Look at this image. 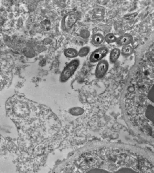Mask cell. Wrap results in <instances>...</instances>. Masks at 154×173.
Returning <instances> with one entry per match:
<instances>
[{"instance_id": "cell-8", "label": "cell", "mask_w": 154, "mask_h": 173, "mask_svg": "<svg viewBox=\"0 0 154 173\" xmlns=\"http://www.w3.org/2000/svg\"><path fill=\"white\" fill-rule=\"evenodd\" d=\"M73 16L72 15L66 16L64 19V26H65V28H69L71 27L72 25L74 24V21H73Z\"/></svg>"}, {"instance_id": "cell-1", "label": "cell", "mask_w": 154, "mask_h": 173, "mask_svg": "<svg viewBox=\"0 0 154 173\" xmlns=\"http://www.w3.org/2000/svg\"><path fill=\"white\" fill-rule=\"evenodd\" d=\"M79 64V62L78 60H74L69 63L62 72L61 76V80L64 82L69 79L76 70Z\"/></svg>"}, {"instance_id": "cell-6", "label": "cell", "mask_w": 154, "mask_h": 173, "mask_svg": "<svg viewBox=\"0 0 154 173\" xmlns=\"http://www.w3.org/2000/svg\"><path fill=\"white\" fill-rule=\"evenodd\" d=\"M105 39L104 36L100 33H96L94 34L92 37V42L96 45H99L102 44Z\"/></svg>"}, {"instance_id": "cell-7", "label": "cell", "mask_w": 154, "mask_h": 173, "mask_svg": "<svg viewBox=\"0 0 154 173\" xmlns=\"http://www.w3.org/2000/svg\"><path fill=\"white\" fill-rule=\"evenodd\" d=\"M133 52V48L130 45L123 46L121 51L122 54L125 56L130 55L132 54Z\"/></svg>"}, {"instance_id": "cell-10", "label": "cell", "mask_w": 154, "mask_h": 173, "mask_svg": "<svg viewBox=\"0 0 154 173\" xmlns=\"http://www.w3.org/2000/svg\"><path fill=\"white\" fill-rule=\"evenodd\" d=\"M117 38L113 33H110L106 35L105 37V42L108 43H113L116 42Z\"/></svg>"}, {"instance_id": "cell-3", "label": "cell", "mask_w": 154, "mask_h": 173, "mask_svg": "<svg viewBox=\"0 0 154 173\" xmlns=\"http://www.w3.org/2000/svg\"><path fill=\"white\" fill-rule=\"evenodd\" d=\"M109 63L107 61L102 60L98 62L95 69V76L100 79L105 76L109 69Z\"/></svg>"}, {"instance_id": "cell-13", "label": "cell", "mask_w": 154, "mask_h": 173, "mask_svg": "<svg viewBox=\"0 0 154 173\" xmlns=\"http://www.w3.org/2000/svg\"><path fill=\"white\" fill-rule=\"evenodd\" d=\"M80 109V108H79V109H77V108H74L71 111V113L73 115H75L77 112H78V114H80V113H82V109Z\"/></svg>"}, {"instance_id": "cell-11", "label": "cell", "mask_w": 154, "mask_h": 173, "mask_svg": "<svg viewBox=\"0 0 154 173\" xmlns=\"http://www.w3.org/2000/svg\"><path fill=\"white\" fill-rule=\"evenodd\" d=\"M90 48L89 47H84L82 48L78 52V55L79 57H84L87 55L90 52Z\"/></svg>"}, {"instance_id": "cell-2", "label": "cell", "mask_w": 154, "mask_h": 173, "mask_svg": "<svg viewBox=\"0 0 154 173\" xmlns=\"http://www.w3.org/2000/svg\"><path fill=\"white\" fill-rule=\"evenodd\" d=\"M108 49L106 47H102L94 51L90 57L91 63H95L101 61L108 52Z\"/></svg>"}, {"instance_id": "cell-9", "label": "cell", "mask_w": 154, "mask_h": 173, "mask_svg": "<svg viewBox=\"0 0 154 173\" xmlns=\"http://www.w3.org/2000/svg\"><path fill=\"white\" fill-rule=\"evenodd\" d=\"M64 54L67 57L72 58L76 57L78 54V53L76 50L73 48H69L65 50Z\"/></svg>"}, {"instance_id": "cell-4", "label": "cell", "mask_w": 154, "mask_h": 173, "mask_svg": "<svg viewBox=\"0 0 154 173\" xmlns=\"http://www.w3.org/2000/svg\"><path fill=\"white\" fill-rule=\"evenodd\" d=\"M133 41V37L130 34H125L117 38L116 43L120 46H125L130 45Z\"/></svg>"}, {"instance_id": "cell-12", "label": "cell", "mask_w": 154, "mask_h": 173, "mask_svg": "<svg viewBox=\"0 0 154 173\" xmlns=\"http://www.w3.org/2000/svg\"><path fill=\"white\" fill-rule=\"evenodd\" d=\"M81 35L83 38H87L90 36V33L87 30H83L82 31Z\"/></svg>"}, {"instance_id": "cell-5", "label": "cell", "mask_w": 154, "mask_h": 173, "mask_svg": "<svg viewBox=\"0 0 154 173\" xmlns=\"http://www.w3.org/2000/svg\"><path fill=\"white\" fill-rule=\"evenodd\" d=\"M121 51L118 48H114L110 52V61L111 63H115L120 57Z\"/></svg>"}]
</instances>
